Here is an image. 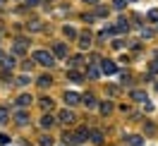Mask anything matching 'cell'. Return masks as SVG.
Returning a JSON list of instances; mask_svg holds the SVG:
<instances>
[{
	"mask_svg": "<svg viewBox=\"0 0 158 146\" xmlns=\"http://www.w3.org/2000/svg\"><path fill=\"white\" fill-rule=\"evenodd\" d=\"M34 60H36L39 65H43V67H53V65H55V55H50L48 50H36V53H34Z\"/></svg>",
	"mask_w": 158,
	"mask_h": 146,
	"instance_id": "cell-1",
	"label": "cell"
},
{
	"mask_svg": "<svg viewBox=\"0 0 158 146\" xmlns=\"http://www.w3.org/2000/svg\"><path fill=\"white\" fill-rule=\"evenodd\" d=\"M101 69H103V74H115V72H118V65L110 62V60H103V62H101Z\"/></svg>",
	"mask_w": 158,
	"mask_h": 146,
	"instance_id": "cell-2",
	"label": "cell"
},
{
	"mask_svg": "<svg viewBox=\"0 0 158 146\" xmlns=\"http://www.w3.org/2000/svg\"><path fill=\"white\" fill-rule=\"evenodd\" d=\"M60 122H67V125H72V122H74V120H77V117H74V113H72V110H62V113H60Z\"/></svg>",
	"mask_w": 158,
	"mask_h": 146,
	"instance_id": "cell-3",
	"label": "cell"
},
{
	"mask_svg": "<svg viewBox=\"0 0 158 146\" xmlns=\"http://www.w3.org/2000/svg\"><path fill=\"white\" fill-rule=\"evenodd\" d=\"M129 96H132V101H137V103H144V101H148V98H146V91H139V89H134Z\"/></svg>",
	"mask_w": 158,
	"mask_h": 146,
	"instance_id": "cell-4",
	"label": "cell"
},
{
	"mask_svg": "<svg viewBox=\"0 0 158 146\" xmlns=\"http://www.w3.org/2000/svg\"><path fill=\"white\" fill-rule=\"evenodd\" d=\"M12 50L17 53V55H22L24 50H27V41L24 39H19V41H15V46H12Z\"/></svg>",
	"mask_w": 158,
	"mask_h": 146,
	"instance_id": "cell-5",
	"label": "cell"
},
{
	"mask_svg": "<svg viewBox=\"0 0 158 146\" xmlns=\"http://www.w3.org/2000/svg\"><path fill=\"white\" fill-rule=\"evenodd\" d=\"M89 139L96 141V144H101V141H103V132H101V129H89Z\"/></svg>",
	"mask_w": 158,
	"mask_h": 146,
	"instance_id": "cell-6",
	"label": "cell"
},
{
	"mask_svg": "<svg viewBox=\"0 0 158 146\" xmlns=\"http://www.w3.org/2000/svg\"><path fill=\"white\" fill-rule=\"evenodd\" d=\"M53 122H55V117H53V115H43V117H41V127H43V129L53 127Z\"/></svg>",
	"mask_w": 158,
	"mask_h": 146,
	"instance_id": "cell-7",
	"label": "cell"
},
{
	"mask_svg": "<svg viewBox=\"0 0 158 146\" xmlns=\"http://www.w3.org/2000/svg\"><path fill=\"white\" fill-rule=\"evenodd\" d=\"M65 101H67V106H74V103H79V94H74V91H67Z\"/></svg>",
	"mask_w": 158,
	"mask_h": 146,
	"instance_id": "cell-8",
	"label": "cell"
},
{
	"mask_svg": "<svg viewBox=\"0 0 158 146\" xmlns=\"http://www.w3.org/2000/svg\"><path fill=\"white\" fill-rule=\"evenodd\" d=\"M79 46H81V48H89L91 46V34H81V36H79Z\"/></svg>",
	"mask_w": 158,
	"mask_h": 146,
	"instance_id": "cell-9",
	"label": "cell"
},
{
	"mask_svg": "<svg viewBox=\"0 0 158 146\" xmlns=\"http://www.w3.org/2000/svg\"><path fill=\"white\" fill-rule=\"evenodd\" d=\"M65 53H67V46H65V43H55V55H60V58H62Z\"/></svg>",
	"mask_w": 158,
	"mask_h": 146,
	"instance_id": "cell-10",
	"label": "cell"
},
{
	"mask_svg": "<svg viewBox=\"0 0 158 146\" xmlns=\"http://www.w3.org/2000/svg\"><path fill=\"white\" fill-rule=\"evenodd\" d=\"M0 60H2V67H5V69L15 67V55H12V58H0Z\"/></svg>",
	"mask_w": 158,
	"mask_h": 146,
	"instance_id": "cell-11",
	"label": "cell"
},
{
	"mask_svg": "<svg viewBox=\"0 0 158 146\" xmlns=\"http://www.w3.org/2000/svg\"><path fill=\"white\" fill-rule=\"evenodd\" d=\"M29 103H31V96H27V94L17 98V106H22V108H24V106H29Z\"/></svg>",
	"mask_w": 158,
	"mask_h": 146,
	"instance_id": "cell-12",
	"label": "cell"
},
{
	"mask_svg": "<svg viewBox=\"0 0 158 146\" xmlns=\"http://www.w3.org/2000/svg\"><path fill=\"white\" fill-rule=\"evenodd\" d=\"M84 103H86V108H96V98L91 96V94H86V96H84Z\"/></svg>",
	"mask_w": 158,
	"mask_h": 146,
	"instance_id": "cell-13",
	"label": "cell"
},
{
	"mask_svg": "<svg viewBox=\"0 0 158 146\" xmlns=\"http://www.w3.org/2000/svg\"><path fill=\"white\" fill-rule=\"evenodd\" d=\"M129 146H141V136H127Z\"/></svg>",
	"mask_w": 158,
	"mask_h": 146,
	"instance_id": "cell-14",
	"label": "cell"
},
{
	"mask_svg": "<svg viewBox=\"0 0 158 146\" xmlns=\"http://www.w3.org/2000/svg\"><path fill=\"white\" fill-rule=\"evenodd\" d=\"M5 122H7V108L0 106V125H5Z\"/></svg>",
	"mask_w": 158,
	"mask_h": 146,
	"instance_id": "cell-15",
	"label": "cell"
},
{
	"mask_svg": "<svg viewBox=\"0 0 158 146\" xmlns=\"http://www.w3.org/2000/svg\"><path fill=\"white\" fill-rule=\"evenodd\" d=\"M115 29H118V31H127V29H129L127 19H120V22H118V27H115Z\"/></svg>",
	"mask_w": 158,
	"mask_h": 146,
	"instance_id": "cell-16",
	"label": "cell"
},
{
	"mask_svg": "<svg viewBox=\"0 0 158 146\" xmlns=\"http://www.w3.org/2000/svg\"><path fill=\"white\" fill-rule=\"evenodd\" d=\"M39 144H41V146H53V139H50V136H41Z\"/></svg>",
	"mask_w": 158,
	"mask_h": 146,
	"instance_id": "cell-17",
	"label": "cell"
},
{
	"mask_svg": "<svg viewBox=\"0 0 158 146\" xmlns=\"http://www.w3.org/2000/svg\"><path fill=\"white\" fill-rule=\"evenodd\" d=\"M41 106L48 110V108H53V101H50V98H41Z\"/></svg>",
	"mask_w": 158,
	"mask_h": 146,
	"instance_id": "cell-18",
	"label": "cell"
},
{
	"mask_svg": "<svg viewBox=\"0 0 158 146\" xmlns=\"http://www.w3.org/2000/svg\"><path fill=\"white\" fill-rule=\"evenodd\" d=\"M69 79H72V81H79V79H81V74H79V72H74V69H69Z\"/></svg>",
	"mask_w": 158,
	"mask_h": 146,
	"instance_id": "cell-19",
	"label": "cell"
},
{
	"mask_svg": "<svg viewBox=\"0 0 158 146\" xmlns=\"http://www.w3.org/2000/svg\"><path fill=\"white\" fill-rule=\"evenodd\" d=\"M17 122H19V125H24V122H27V113H17Z\"/></svg>",
	"mask_w": 158,
	"mask_h": 146,
	"instance_id": "cell-20",
	"label": "cell"
},
{
	"mask_svg": "<svg viewBox=\"0 0 158 146\" xmlns=\"http://www.w3.org/2000/svg\"><path fill=\"white\" fill-rule=\"evenodd\" d=\"M148 22H158V10H151V12H148Z\"/></svg>",
	"mask_w": 158,
	"mask_h": 146,
	"instance_id": "cell-21",
	"label": "cell"
},
{
	"mask_svg": "<svg viewBox=\"0 0 158 146\" xmlns=\"http://www.w3.org/2000/svg\"><path fill=\"white\" fill-rule=\"evenodd\" d=\"M65 34H67V36H69V39H74V36H77V31H74V29H72V27H65Z\"/></svg>",
	"mask_w": 158,
	"mask_h": 146,
	"instance_id": "cell-22",
	"label": "cell"
},
{
	"mask_svg": "<svg viewBox=\"0 0 158 146\" xmlns=\"http://www.w3.org/2000/svg\"><path fill=\"white\" fill-rule=\"evenodd\" d=\"M101 113H103V115H108V113H110V103H103V106H101Z\"/></svg>",
	"mask_w": 158,
	"mask_h": 146,
	"instance_id": "cell-23",
	"label": "cell"
},
{
	"mask_svg": "<svg viewBox=\"0 0 158 146\" xmlns=\"http://www.w3.org/2000/svg\"><path fill=\"white\" fill-rule=\"evenodd\" d=\"M39 84H41V86H48V84H50V77H41Z\"/></svg>",
	"mask_w": 158,
	"mask_h": 146,
	"instance_id": "cell-24",
	"label": "cell"
},
{
	"mask_svg": "<svg viewBox=\"0 0 158 146\" xmlns=\"http://www.w3.org/2000/svg\"><path fill=\"white\" fill-rule=\"evenodd\" d=\"M113 5H115L118 10H122V7H125V0H113Z\"/></svg>",
	"mask_w": 158,
	"mask_h": 146,
	"instance_id": "cell-25",
	"label": "cell"
},
{
	"mask_svg": "<svg viewBox=\"0 0 158 146\" xmlns=\"http://www.w3.org/2000/svg\"><path fill=\"white\" fill-rule=\"evenodd\" d=\"M17 84H19V86H24V84H29V77H19V79H17Z\"/></svg>",
	"mask_w": 158,
	"mask_h": 146,
	"instance_id": "cell-26",
	"label": "cell"
},
{
	"mask_svg": "<svg viewBox=\"0 0 158 146\" xmlns=\"http://www.w3.org/2000/svg\"><path fill=\"white\" fill-rule=\"evenodd\" d=\"M27 5H31V7H34V5H39V0H27Z\"/></svg>",
	"mask_w": 158,
	"mask_h": 146,
	"instance_id": "cell-27",
	"label": "cell"
},
{
	"mask_svg": "<svg viewBox=\"0 0 158 146\" xmlns=\"http://www.w3.org/2000/svg\"><path fill=\"white\" fill-rule=\"evenodd\" d=\"M84 2H91V5H98V0H84Z\"/></svg>",
	"mask_w": 158,
	"mask_h": 146,
	"instance_id": "cell-28",
	"label": "cell"
},
{
	"mask_svg": "<svg viewBox=\"0 0 158 146\" xmlns=\"http://www.w3.org/2000/svg\"><path fill=\"white\" fill-rule=\"evenodd\" d=\"M0 5H5V0H0Z\"/></svg>",
	"mask_w": 158,
	"mask_h": 146,
	"instance_id": "cell-29",
	"label": "cell"
}]
</instances>
